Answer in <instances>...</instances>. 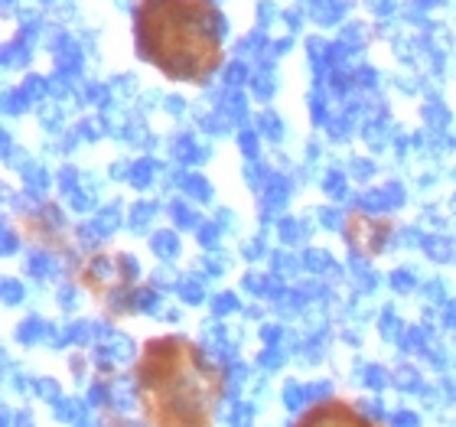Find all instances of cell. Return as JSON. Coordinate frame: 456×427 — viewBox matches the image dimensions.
Segmentation results:
<instances>
[{
	"label": "cell",
	"mask_w": 456,
	"mask_h": 427,
	"mask_svg": "<svg viewBox=\"0 0 456 427\" xmlns=\"http://www.w3.org/2000/svg\"><path fill=\"white\" fill-rule=\"evenodd\" d=\"M134 382L147 427H212L225 395V372L183 336L144 342Z\"/></svg>",
	"instance_id": "6da1fadb"
},
{
	"label": "cell",
	"mask_w": 456,
	"mask_h": 427,
	"mask_svg": "<svg viewBox=\"0 0 456 427\" xmlns=\"http://www.w3.org/2000/svg\"><path fill=\"white\" fill-rule=\"evenodd\" d=\"M140 56L176 82H206L222 63L219 13L209 0H140Z\"/></svg>",
	"instance_id": "7a4b0ae2"
},
{
	"label": "cell",
	"mask_w": 456,
	"mask_h": 427,
	"mask_svg": "<svg viewBox=\"0 0 456 427\" xmlns=\"http://www.w3.org/2000/svg\"><path fill=\"white\" fill-rule=\"evenodd\" d=\"M294 427H378L371 417H365L358 408H352L349 402H339V398H329V402H320L307 408L300 421Z\"/></svg>",
	"instance_id": "3957f363"
}]
</instances>
